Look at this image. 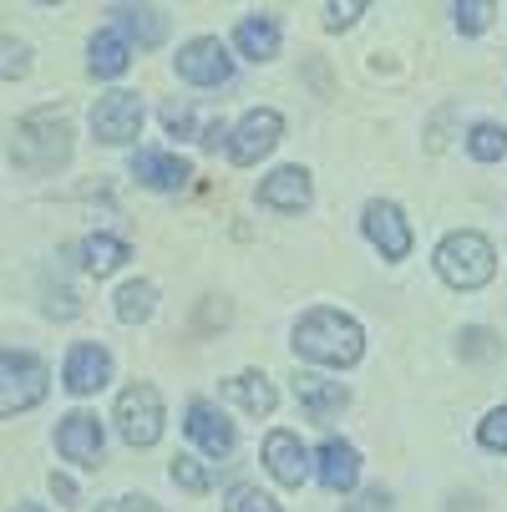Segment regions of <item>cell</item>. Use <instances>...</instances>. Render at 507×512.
Masks as SVG:
<instances>
[{"mask_svg": "<svg viewBox=\"0 0 507 512\" xmlns=\"http://www.w3.org/2000/svg\"><path fill=\"white\" fill-rule=\"evenodd\" d=\"M295 350L305 360H320V365H355L360 350H366V335L340 310H310L295 325Z\"/></svg>", "mask_w": 507, "mask_h": 512, "instance_id": "obj_1", "label": "cell"}, {"mask_svg": "<svg viewBox=\"0 0 507 512\" xmlns=\"http://www.w3.org/2000/svg\"><path fill=\"white\" fill-rule=\"evenodd\" d=\"M71 153V127L66 117L56 112H36V117H21L16 132H11V158L31 173H56Z\"/></svg>", "mask_w": 507, "mask_h": 512, "instance_id": "obj_2", "label": "cell"}, {"mask_svg": "<svg viewBox=\"0 0 507 512\" xmlns=\"http://www.w3.org/2000/svg\"><path fill=\"white\" fill-rule=\"evenodd\" d=\"M437 274H442L452 289H482V284L497 274V249H492L482 234H472V229L447 234L442 249H437Z\"/></svg>", "mask_w": 507, "mask_h": 512, "instance_id": "obj_3", "label": "cell"}, {"mask_svg": "<svg viewBox=\"0 0 507 512\" xmlns=\"http://www.w3.org/2000/svg\"><path fill=\"white\" fill-rule=\"evenodd\" d=\"M117 431H122V442L127 447H153L158 436H163V396L158 386L148 381H137L117 396Z\"/></svg>", "mask_w": 507, "mask_h": 512, "instance_id": "obj_4", "label": "cell"}, {"mask_svg": "<svg viewBox=\"0 0 507 512\" xmlns=\"http://www.w3.org/2000/svg\"><path fill=\"white\" fill-rule=\"evenodd\" d=\"M41 396H46V365L36 355H26V350L0 355V411L6 416L31 411Z\"/></svg>", "mask_w": 507, "mask_h": 512, "instance_id": "obj_5", "label": "cell"}, {"mask_svg": "<svg viewBox=\"0 0 507 512\" xmlns=\"http://www.w3.org/2000/svg\"><path fill=\"white\" fill-rule=\"evenodd\" d=\"M178 77L193 82V87H224V82L234 77V61H229L224 41H219V36L188 41V46L178 51Z\"/></svg>", "mask_w": 507, "mask_h": 512, "instance_id": "obj_6", "label": "cell"}, {"mask_svg": "<svg viewBox=\"0 0 507 512\" xmlns=\"http://www.w3.org/2000/svg\"><path fill=\"white\" fill-rule=\"evenodd\" d=\"M92 132L102 142H112V148H122V142H132L142 132V102L137 92H107L97 107H92Z\"/></svg>", "mask_w": 507, "mask_h": 512, "instance_id": "obj_7", "label": "cell"}, {"mask_svg": "<svg viewBox=\"0 0 507 512\" xmlns=\"http://www.w3.org/2000/svg\"><path fill=\"white\" fill-rule=\"evenodd\" d=\"M279 132H284V122H279V112H249L244 122H239V132L229 137V158L239 163V168H254L274 142H279Z\"/></svg>", "mask_w": 507, "mask_h": 512, "instance_id": "obj_8", "label": "cell"}, {"mask_svg": "<svg viewBox=\"0 0 507 512\" xmlns=\"http://www.w3.org/2000/svg\"><path fill=\"white\" fill-rule=\"evenodd\" d=\"M360 224H366V239L386 254V259H406L411 254V224L401 218V208L396 203H366V218H360Z\"/></svg>", "mask_w": 507, "mask_h": 512, "instance_id": "obj_9", "label": "cell"}, {"mask_svg": "<svg viewBox=\"0 0 507 512\" xmlns=\"http://www.w3.org/2000/svg\"><path fill=\"white\" fill-rule=\"evenodd\" d=\"M56 447H61L66 462L97 467V457H102V421L87 416V411H71V416L61 421V431H56Z\"/></svg>", "mask_w": 507, "mask_h": 512, "instance_id": "obj_10", "label": "cell"}, {"mask_svg": "<svg viewBox=\"0 0 507 512\" xmlns=\"http://www.w3.org/2000/svg\"><path fill=\"white\" fill-rule=\"evenodd\" d=\"M264 462H269V472H274L284 487H300V482L310 477V452L300 447L295 431H269V436H264Z\"/></svg>", "mask_w": 507, "mask_h": 512, "instance_id": "obj_11", "label": "cell"}, {"mask_svg": "<svg viewBox=\"0 0 507 512\" xmlns=\"http://www.w3.org/2000/svg\"><path fill=\"white\" fill-rule=\"evenodd\" d=\"M107 376H112V355H107L102 345H77V350L66 355V391H71V396L102 391Z\"/></svg>", "mask_w": 507, "mask_h": 512, "instance_id": "obj_12", "label": "cell"}, {"mask_svg": "<svg viewBox=\"0 0 507 512\" xmlns=\"http://www.w3.org/2000/svg\"><path fill=\"white\" fill-rule=\"evenodd\" d=\"M132 173H137V183H148V188H158V193H173V188H183V183L193 178V163L178 158V153L142 148V153L132 158Z\"/></svg>", "mask_w": 507, "mask_h": 512, "instance_id": "obj_13", "label": "cell"}, {"mask_svg": "<svg viewBox=\"0 0 507 512\" xmlns=\"http://www.w3.org/2000/svg\"><path fill=\"white\" fill-rule=\"evenodd\" d=\"M315 472H320V487L325 492H350L355 477H360V457L350 442H340V436H325V447L315 457Z\"/></svg>", "mask_w": 507, "mask_h": 512, "instance_id": "obj_14", "label": "cell"}, {"mask_svg": "<svg viewBox=\"0 0 507 512\" xmlns=\"http://www.w3.org/2000/svg\"><path fill=\"white\" fill-rule=\"evenodd\" d=\"M188 436L208 457H229L234 452V426L224 421V411H213L208 401H193L188 406Z\"/></svg>", "mask_w": 507, "mask_h": 512, "instance_id": "obj_15", "label": "cell"}, {"mask_svg": "<svg viewBox=\"0 0 507 512\" xmlns=\"http://www.w3.org/2000/svg\"><path fill=\"white\" fill-rule=\"evenodd\" d=\"M295 401L310 411V421H330V416H340L345 411V386L340 381H325V376H310V371H300L295 376Z\"/></svg>", "mask_w": 507, "mask_h": 512, "instance_id": "obj_16", "label": "cell"}, {"mask_svg": "<svg viewBox=\"0 0 507 512\" xmlns=\"http://www.w3.org/2000/svg\"><path fill=\"white\" fill-rule=\"evenodd\" d=\"M259 203L279 208V213H300L310 203V173L305 168H279L259 183Z\"/></svg>", "mask_w": 507, "mask_h": 512, "instance_id": "obj_17", "label": "cell"}, {"mask_svg": "<svg viewBox=\"0 0 507 512\" xmlns=\"http://www.w3.org/2000/svg\"><path fill=\"white\" fill-rule=\"evenodd\" d=\"M112 21H117V31H122L127 41H137V46H158V41L168 36L163 11H148V6H117Z\"/></svg>", "mask_w": 507, "mask_h": 512, "instance_id": "obj_18", "label": "cell"}, {"mask_svg": "<svg viewBox=\"0 0 507 512\" xmlns=\"http://www.w3.org/2000/svg\"><path fill=\"white\" fill-rule=\"evenodd\" d=\"M234 46L249 56V61H269L279 51V21L274 16H244L239 31H234Z\"/></svg>", "mask_w": 507, "mask_h": 512, "instance_id": "obj_19", "label": "cell"}, {"mask_svg": "<svg viewBox=\"0 0 507 512\" xmlns=\"http://www.w3.org/2000/svg\"><path fill=\"white\" fill-rule=\"evenodd\" d=\"M127 61H132V46H127L122 31H97L92 36V56H87L92 77H122Z\"/></svg>", "mask_w": 507, "mask_h": 512, "instance_id": "obj_20", "label": "cell"}, {"mask_svg": "<svg viewBox=\"0 0 507 512\" xmlns=\"http://www.w3.org/2000/svg\"><path fill=\"white\" fill-rule=\"evenodd\" d=\"M229 396L249 411V416H269L274 411V386H269V376H259V371H244V376H234L229 381Z\"/></svg>", "mask_w": 507, "mask_h": 512, "instance_id": "obj_21", "label": "cell"}, {"mask_svg": "<svg viewBox=\"0 0 507 512\" xmlns=\"http://www.w3.org/2000/svg\"><path fill=\"white\" fill-rule=\"evenodd\" d=\"M127 254H132V249H127L122 239H112V234H92V239L82 244V264H87L92 274H112V269H122Z\"/></svg>", "mask_w": 507, "mask_h": 512, "instance_id": "obj_22", "label": "cell"}, {"mask_svg": "<svg viewBox=\"0 0 507 512\" xmlns=\"http://www.w3.org/2000/svg\"><path fill=\"white\" fill-rule=\"evenodd\" d=\"M153 300H158V289H153L148 279H132V284L117 289V315H122L127 325H137V320L153 315Z\"/></svg>", "mask_w": 507, "mask_h": 512, "instance_id": "obj_23", "label": "cell"}, {"mask_svg": "<svg viewBox=\"0 0 507 512\" xmlns=\"http://www.w3.org/2000/svg\"><path fill=\"white\" fill-rule=\"evenodd\" d=\"M467 153H472V158H482V163L507 158V127H497V122H477V127H472V137H467Z\"/></svg>", "mask_w": 507, "mask_h": 512, "instance_id": "obj_24", "label": "cell"}, {"mask_svg": "<svg viewBox=\"0 0 507 512\" xmlns=\"http://www.w3.org/2000/svg\"><path fill=\"white\" fill-rule=\"evenodd\" d=\"M224 512H279V502H274L269 492H259V487L239 482V487H229V502H224Z\"/></svg>", "mask_w": 507, "mask_h": 512, "instance_id": "obj_25", "label": "cell"}, {"mask_svg": "<svg viewBox=\"0 0 507 512\" xmlns=\"http://www.w3.org/2000/svg\"><path fill=\"white\" fill-rule=\"evenodd\" d=\"M477 436H482V447H487V452H507V406L487 411V421L477 426Z\"/></svg>", "mask_w": 507, "mask_h": 512, "instance_id": "obj_26", "label": "cell"}, {"mask_svg": "<svg viewBox=\"0 0 507 512\" xmlns=\"http://www.w3.org/2000/svg\"><path fill=\"white\" fill-rule=\"evenodd\" d=\"M173 482L188 487V492H208V472L193 457H173Z\"/></svg>", "mask_w": 507, "mask_h": 512, "instance_id": "obj_27", "label": "cell"}, {"mask_svg": "<svg viewBox=\"0 0 507 512\" xmlns=\"http://www.w3.org/2000/svg\"><path fill=\"white\" fill-rule=\"evenodd\" d=\"M360 11H366L360 0H345V6H340V0H330V6H325V26H330V31H345V26H355Z\"/></svg>", "mask_w": 507, "mask_h": 512, "instance_id": "obj_28", "label": "cell"}, {"mask_svg": "<svg viewBox=\"0 0 507 512\" xmlns=\"http://www.w3.org/2000/svg\"><path fill=\"white\" fill-rule=\"evenodd\" d=\"M487 16H492L487 0H467V6H457V26H462V31H482Z\"/></svg>", "mask_w": 507, "mask_h": 512, "instance_id": "obj_29", "label": "cell"}, {"mask_svg": "<svg viewBox=\"0 0 507 512\" xmlns=\"http://www.w3.org/2000/svg\"><path fill=\"white\" fill-rule=\"evenodd\" d=\"M462 355H477V360L497 355V345H492V330H462Z\"/></svg>", "mask_w": 507, "mask_h": 512, "instance_id": "obj_30", "label": "cell"}, {"mask_svg": "<svg viewBox=\"0 0 507 512\" xmlns=\"http://www.w3.org/2000/svg\"><path fill=\"white\" fill-rule=\"evenodd\" d=\"M26 71V46H16L11 36H6V82H16Z\"/></svg>", "mask_w": 507, "mask_h": 512, "instance_id": "obj_31", "label": "cell"}, {"mask_svg": "<svg viewBox=\"0 0 507 512\" xmlns=\"http://www.w3.org/2000/svg\"><path fill=\"white\" fill-rule=\"evenodd\" d=\"M360 512H386V492H366L360 497Z\"/></svg>", "mask_w": 507, "mask_h": 512, "instance_id": "obj_32", "label": "cell"}, {"mask_svg": "<svg viewBox=\"0 0 507 512\" xmlns=\"http://www.w3.org/2000/svg\"><path fill=\"white\" fill-rule=\"evenodd\" d=\"M51 492H56V497H77V487H71V477H56V472H51Z\"/></svg>", "mask_w": 507, "mask_h": 512, "instance_id": "obj_33", "label": "cell"}, {"mask_svg": "<svg viewBox=\"0 0 507 512\" xmlns=\"http://www.w3.org/2000/svg\"><path fill=\"white\" fill-rule=\"evenodd\" d=\"M16 512H41V507H36V502H26V507H16Z\"/></svg>", "mask_w": 507, "mask_h": 512, "instance_id": "obj_34", "label": "cell"}]
</instances>
